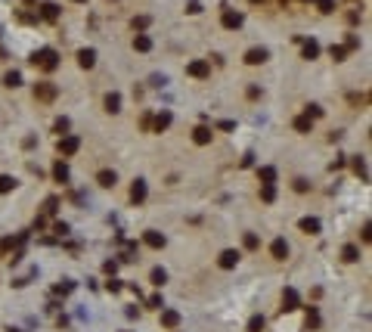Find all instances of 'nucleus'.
I'll return each instance as SVG.
<instances>
[{
  "label": "nucleus",
  "mask_w": 372,
  "mask_h": 332,
  "mask_svg": "<svg viewBox=\"0 0 372 332\" xmlns=\"http://www.w3.org/2000/svg\"><path fill=\"white\" fill-rule=\"evenodd\" d=\"M31 62H35L37 69H44V72H56L59 69V53H56V50H50V47H44V50H37V53L31 56Z\"/></svg>",
  "instance_id": "1"
},
{
  "label": "nucleus",
  "mask_w": 372,
  "mask_h": 332,
  "mask_svg": "<svg viewBox=\"0 0 372 332\" xmlns=\"http://www.w3.org/2000/svg\"><path fill=\"white\" fill-rule=\"evenodd\" d=\"M56 84L53 81H40V84H35V99H40V103H53L56 99Z\"/></svg>",
  "instance_id": "2"
},
{
  "label": "nucleus",
  "mask_w": 372,
  "mask_h": 332,
  "mask_svg": "<svg viewBox=\"0 0 372 332\" xmlns=\"http://www.w3.org/2000/svg\"><path fill=\"white\" fill-rule=\"evenodd\" d=\"M56 149L62 152V156H74V152L81 149V140L74 137V134H62V137H59V143H56Z\"/></svg>",
  "instance_id": "3"
},
{
  "label": "nucleus",
  "mask_w": 372,
  "mask_h": 332,
  "mask_svg": "<svg viewBox=\"0 0 372 332\" xmlns=\"http://www.w3.org/2000/svg\"><path fill=\"white\" fill-rule=\"evenodd\" d=\"M186 75H189V78H208V75H211V62H208V59H192V62L186 65Z\"/></svg>",
  "instance_id": "4"
},
{
  "label": "nucleus",
  "mask_w": 372,
  "mask_h": 332,
  "mask_svg": "<svg viewBox=\"0 0 372 332\" xmlns=\"http://www.w3.org/2000/svg\"><path fill=\"white\" fill-rule=\"evenodd\" d=\"M221 22H223V28H230V31H236V28H242L245 16H242L239 10H223V16H221Z\"/></svg>",
  "instance_id": "5"
},
{
  "label": "nucleus",
  "mask_w": 372,
  "mask_h": 332,
  "mask_svg": "<svg viewBox=\"0 0 372 332\" xmlns=\"http://www.w3.org/2000/svg\"><path fill=\"white\" fill-rule=\"evenodd\" d=\"M146 195H149V186H146L143 177H137L133 186H130V202H133V205H140V202H146Z\"/></svg>",
  "instance_id": "6"
},
{
  "label": "nucleus",
  "mask_w": 372,
  "mask_h": 332,
  "mask_svg": "<svg viewBox=\"0 0 372 332\" xmlns=\"http://www.w3.org/2000/svg\"><path fill=\"white\" fill-rule=\"evenodd\" d=\"M270 59V50H264V47H251L248 53H245V62L248 65H260V62H267Z\"/></svg>",
  "instance_id": "7"
},
{
  "label": "nucleus",
  "mask_w": 372,
  "mask_h": 332,
  "mask_svg": "<svg viewBox=\"0 0 372 332\" xmlns=\"http://www.w3.org/2000/svg\"><path fill=\"white\" fill-rule=\"evenodd\" d=\"M239 258H242V254L236 252V249H226V252H221V258H217V264H221L223 270H233L236 264H239Z\"/></svg>",
  "instance_id": "8"
},
{
  "label": "nucleus",
  "mask_w": 372,
  "mask_h": 332,
  "mask_svg": "<svg viewBox=\"0 0 372 332\" xmlns=\"http://www.w3.org/2000/svg\"><path fill=\"white\" fill-rule=\"evenodd\" d=\"M78 65H81V69H93V65H96V50H93V47L78 50Z\"/></svg>",
  "instance_id": "9"
},
{
  "label": "nucleus",
  "mask_w": 372,
  "mask_h": 332,
  "mask_svg": "<svg viewBox=\"0 0 372 332\" xmlns=\"http://www.w3.org/2000/svg\"><path fill=\"white\" fill-rule=\"evenodd\" d=\"M298 304H301V298H298V292L289 286V289L282 292V311H285V313H289V311H298Z\"/></svg>",
  "instance_id": "10"
},
{
  "label": "nucleus",
  "mask_w": 372,
  "mask_h": 332,
  "mask_svg": "<svg viewBox=\"0 0 372 332\" xmlns=\"http://www.w3.org/2000/svg\"><path fill=\"white\" fill-rule=\"evenodd\" d=\"M103 106H106V112H112V115H118V112H121V93H118V90H112V93H106Z\"/></svg>",
  "instance_id": "11"
},
{
  "label": "nucleus",
  "mask_w": 372,
  "mask_h": 332,
  "mask_svg": "<svg viewBox=\"0 0 372 332\" xmlns=\"http://www.w3.org/2000/svg\"><path fill=\"white\" fill-rule=\"evenodd\" d=\"M143 239H146V245L149 249H165V233H158V230H146V236H143Z\"/></svg>",
  "instance_id": "12"
},
{
  "label": "nucleus",
  "mask_w": 372,
  "mask_h": 332,
  "mask_svg": "<svg viewBox=\"0 0 372 332\" xmlns=\"http://www.w3.org/2000/svg\"><path fill=\"white\" fill-rule=\"evenodd\" d=\"M270 254H273L276 261H285V258H289V242H285V239H273V245H270Z\"/></svg>",
  "instance_id": "13"
},
{
  "label": "nucleus",
  "mask_w": 372,
  "mask_h": 332,
  "mask_svg": "<svg viewBox=\"0 0 372 332\" xmlns=\"http://www.w3.org/2000/svg\"><path fill=\"white\" fill-rule=\"evenodd\" d=\"M171 121H174V115H171V112L165 109V112H158V115H155V121H152V127H155V134H162V131H167V127H171Z\"/></svg>",
  "instance_id": "14"
},
{
  "label": "nucleus",
  "mask_w": 372,
  "mask_h": 332,
  "mask_svg": "<svg viewBox=\"0 0 372 332\" xmlns=\"http://www.w3.org/2000/svg\"><path fill=\"white\" fill-rule=\"evenodd\" d=\"M211 137H214V134H211V127H205V124H199L196 131H192V140H196L199 146H205V143H211Z\"/></svg>",
  "instance_id": "15"
},
{
  "label": "nucleus",
  "mask_w": 372,
  "mask_h": 332,
  "mask_svg": "<svg viewBox=\"0 0 372 332\" xmlns=\"http://www.w3.org/2000/svg\"><path fill=\"white\" fill-rule=\"evenodd\" d=\"M298 227L304 230V233H310V236L323 230V224H319V217H301V224H298Z\"/></svg>",
  "instance_id": "16"
},
{
  "label": "nucleus",
  "mask_w": 372,
  "mask_h": 332,
  "mask_svg": "<svg viewBox=\"0 0 372 332\" xmlns=\"http://www.w3.org/2000/svg\"><path fill=\"white\" fill-rule=\"evenodd\" d=\"M162 326L165 329H177L180 326V313L177 311H162Z\"/></svg>",
  "instance_id": "17"
},
{
  "label": "nucleus",
  "mask_w": 372,
  "mask_h": 332,
  "mask_svg": "<svg viewBox=\"0 0 372 332\" xmlns=\"http://www.w3.org/2000/svg\"><path fill=\"white\" fill-rule=\"evenodd\" d=\"M258 180H260V183H273V180H276V168H273V165H260V168H258Z\"/></svg>",
  "instance_id": "18"
},
{
  "label": "nucleus",
  "mask_w": 372,
  "mask_h": 332,
  "mask_svg": "<svg viewBox=\"0 0 372 332\" xmlns=\"http://www.w3.org/2000/svg\"><path fill=\"white\" fill-rule=\"evenodd\" d=\"M133 50H137V53H149V50H152V38L149 35H137V38H133Z\"/></svg>",
  "instance_id": "19"
},
{
  "label": "nucleus",
  "mask_w": 372,
  "mask_h": 332,
  "mask_svg": "<svg viewBox=\"0 0 372 332\" xmlns=\"http://www.w3.org/2000/svg\"><path fill=\"white\" fill-rule=\"evenodd\" d=\"M96 183L109 190V186H115V183H118V174H115V171H99V174H96Z\"/></svg>",
  "instance_id": "20"
},
{
  "label": "nucleus",
  "mask_w": 372,
  "mask_h": 332,
  "mask_svg": "<svg viewBox=\"0 0 372 332\" xmlns=\"http://www.w3.org/2000/svg\"><path fill=\"white\" fill-rule=\"evenodd\" d=\"M149 279H152V286H155V289H162V286L167 283V270H165V267H155V270L149 273Z\"/></svg>",
  "instance_id": "21"
},
{
  "label": "nucleus",
  "mask_w": 372,
  "mask_h": 332,
  "mask_svg": "<svg viewBox=\"0 0 372 332\" xmlns=\"http://www.w3.org/2000/svg\"><path fill=\"white\" fill-rule=\"evenodd\" d=\"M40 16H44L47 22H56L59 19V6L56 3H40Z\"/></svg>",
  "instance_id": "22"
},
{
  "label": "nucleus",
  "mask_w": 372,
  "mask_h": 332,
  "mask_svg": "<svg viewBox=\"0 0 372 332\" xmlns=\"http://www.w3.org/2000/svg\"><path fill=\"white\" fill-rule=\"evenodd\" d=\"M295 131H298V134H310V131H314V121H310L307 115H298V118H295Z\"/></svg>",
  "instance_id": "23"
},
{
  "label": "nucleus",
  "mask_w": 372,
  "mask_h": 332,
  "mask_svg": "<svg viewBox=\"0 0 372 332\" xmlns=\"http://www.w3.org/2000/svg\"><path fill=\"white\" fill-rule=\"evenodd\" d=\"M316 56H319V44H316L314 38L304 40V59H316Z\"/></svg>",
  "instance_id": "24"
},
{
  "label": "nucleus",
  "mask_w": 372,
  "mask_h": 332,
  "mask_svg": "<svg viewBox=\"0 0 372 332\" xmlns=\"http://www.w3.org/2000/svg\"><path fill=\"white\" fill-rule=\"evenodd\" d=\"M341 258L348 261V264H353V261H360V249H357V245H344V249H341Z\"/></svg>",
  "instance_id": "25"
},
{
  "label": "nucleus",
  "mask_w": 372,
  "mask_h": 332,
  "mask_svg": "<svg viewBox=\"0 0 372 332\" xmlns=\"http://www.w3.org/2000/svg\"><path fill=\"white\" fill-rule=\"evenodd\" d=\"M53 177L59 183H65L69 180V165H65V161H56V168H53Z\"/></svg>",
  "instance_id": "26"
},
{
  "label": "nucleus",
  "mask_w": 372,
  "mask_h": 332,
  "mask_svg": "<svg viewBox=\"0 0 372 332\" xmlns=\"http://www.w3.org/2000/svg\"><path fill=\"white\" fill-rule=\"evenodd\" d=\"M13 190H16V177L0 174V193H13Z\"/></svg>",
  "instance_id": "27"
},
{
  "label": "nucleus",
  "mask_w": 372,
  "mask_h": 332,
  "mask_svg": "<svg viewBox=\"0 0 372 332\" xmlns=\"http://www.w3.org/2000/svg\"><path fill=\"white\" fill-rule=\"evenodd\" d=\"M264 326H267V320L260 317V313H258V317H251V320H248V332H264Z\"/></svg>",
  "instance_id": "28"
},
{
  "label": "nucleus",
  "mask_w": 372,
  "mask_h": 332,
  "mask_svg": "<svg viewBox=\"0 0 372 332\" xmlns=\"http://www.w3.org/2000/svg\"><path fill=\"white\" fill-rule=\"evenodd\" d=\"M3 84H6V87H19V84H22V75H19V72H6V75H3Z\"/></svg>",
  "instance_id": "29"
},
{
  "label": "nucleus",
  "mask_w": 372,
  "mask_h": 332,
  "mask_svg": "<svg viewBox=\"0 0 372 332\" xmlns=\"http://www.w3.org/2000/svg\"><path fill=\"white\" fill-rule=\"evenodd\" d=\"M260 199H264V202H273V199H276V186H273V183H264V186H260Z\"/></svg>",
  "instance_id": "30"
},
{
  "label": "nucleus",
  "mask_w": 372,
  "mask_h": 332,
  "mask_svg": "<svg viewBox=\"0 0 372 332\" xmlns=\"http://www.w3.org/2000/svg\"><path fill=\"white\" fill-rule=\"evenodd\" d=\"M130 25H133V31L149 28V16H133V19H130Z\"/></svg>",
  "instance_id": "31"
},
{
  "label": "nucleus",
  "mask_w": 372,
  "mask_h": 332,
  "mask_svg": "<svg viewBox=\"0 0 372 332\" xmlns=\"http://www.w3.org/2000/svg\"><path fill=\"white\" fill-rule=\"evenodd\" d=\"M353 171H357V174L363 177V180H369V174H366V161H363L360 156H357V158H353Z\"/></svg>",
  "instance_id": "32"
},
{
  "label": "nucleus",
  "mask_w": 372,
  "mask_h": 332,
  "mask_svg": "<svg viewBox=\"0 0 372 332\" xmlns=\"http://www.w3.org/2000/svg\"><path fill=\"white\" fill-rule=\"evenodd\" d=\"M245 249H260V239H258V233H245Z\"/></svg>",
  "instance_id": "33"
},
{
  "label": "nucleus",
  "mask_w": 372,
  "mask_h": 332,
  "mask_svg": "<svg viewBox=\"0 0 372 332\" xmlns=\"http://www.w3.org/2000/svg\"><path fill=\"white\" fill-rule=\"evenodd\" d=\"M72 289H74V283H72V279H62V283H56V295H69Z\"/></svg>",
  "instance_id": "34"
},
{
  "label": "nucleus",
  "mask_w": 372,
  "mask_h": 332,
  "mask_svg": "<svg viewBox=\"0 0 372 332\" xmlns=\"http://www.w3.org/2000/svg\"><path fill=\"white\" fill-rule=\"evenodd\" d=\"M304 115H307V118H310V121H314V118H319V115H323V106H316V103H310V106H307V112H304Z\"/></svg>",
  "instance_id": "35"
},
{
  "label": "nucleus",
  "mask_w": 372,
  "mask_h": 332,
  "mask_svg": "<svg viewBox=\"0 0 372 332\" xmlns=\"http://www.w3.org/2000/svg\"><path fill=\"white\" fill-rule=\"evenodd\" d=\"M307 326H319V313H316V308H307Z\"/></svg>",
  "instance_id": "36"
},
{
  "label": "nucleus",
  "mask_w": 372,
  "mask_h": 332,
  "mask_svg": "<svg viewBox=\"0 0 372 332\" xmlns=\"http://www.w3.org/2000/svg\"><path fill=\"white\" fill-rule=\"evenodd\" d=\"M329 53H332V59H335V62H341V59L348 56V47H332Z\"/></svg>",
  "instance_id": "37"
},
{
  "label": "nucleus",
  "mask_w": 372,
  "mask_h": 332,
  "mask_svg": "<svg viewBox=\"0 0 372 332\" xmlns=\"http://www.w3.org/2000/svg\"><path fill=\"white\" fill-rule=\"evenodd\" d=\"M69 127H72V121H69V118H56V134H65V131H69Z\"/></svg>",
  "instance_id": "38"
},
{
  "label": "nucleus",
  "mask_w": 372,
  "mask_h": 332,
  "mask_svg": "<svg viewBox=\"0 0 372 332\" xmlns=\"http://www.w3.org/2000/svg\"><path fill=\"white\" fill-rule=\"evenodd\" d=\"M106 289H109V292H112V295H115V292H121V289H124V286H121V279H115V276H109V283H106Z\"/></svg>",
  "instance_id": "39"
},
{
  "label": "nucleus",
  "mask_w": 372,
  "mask_h": 332,
  "mask_svg": "<svg viewBox=\"0 0 372 332\" xmlns=\"http://www.w3.org/2000/svg\"><path fill=\"white\" fill-rule=\"evenodd\" d=\"M316 6H319V13H332L335 10V0H316Z\"/></svg>",
  "instance_id": "40"
},
{
  "label": "nucleus",
  "mask_w": 372,
  "mask_h": 332,
  "mask_svg": "<svg viewBox=\"0 0 372 332\" xmlns=\"http://www.w3.org/2000/svg\"><path fill=\"white\" fill-rule=\"evenodd\" d=\"M103 270H106L109 276H115V273H118V261H106V264H103Z\"/></svg>",
  "instance_id": "41"
},
{
  "label": "nucleus",
  "mask_w": 372,
  "mask_h": 332,
  "mask_svg": "<svg viewBox=\"0 0 372 332\" xmlns=\"http://www.w3.org/2000/svg\"><path fill=\"white\" fill-rule=\"evenodd\" d=\"M53 233L56 236H69V224H62V220H59V224L53 227Z\"/></svg>",
  "instance_id": "42"
},
{
  "label": "nucleus",
  "mask_w": 372,
  "mask_h": 332,
  "mask_svg": "<svg viewBox=\"0 0 372 332\" xmlns=\"http://www.w3.org/2000/svg\"><path fill=\"white\" fill-rule=\"evenodd\" d=\"M149 308H158V311H162V308H165V301H162V295H152V298H149Z\"/></svg>",
  "instance_id": "43"
},
{
  "label": "nucleus",
  "mask_w": 372,
  "mask_h": 332,
  "mask_svg": "<svg viewBox=\"0 0 372 332\" xmlns=\"http://www.w3.org/2000/svg\"><path fill=\"white\" fill-rule=\"evenodd\" d=\"M251 165H255V156H251V152H248V156L242 158V168H251Z\"/></svg>",
  "instance_id": "44"
},
{
  "label": "nucleus",
  "mask_w": 372,
  "mask_h": 332,
  "mask_svg": "<svg viewBox=\"0 0 372 332\" xmlns=\"http://www.w3.org/2000/svg\"><path fill=\"white\" fill-rule=\"evenodd\" d=\"M295 190L304 193V190H307V180H301V177H298V180H295Z\"/></svg>",
  "instance_id": "45"
},
{
  "label": "nucleus",
  "mask_w": 372,
  "mask_h": 332,
  "mask_svg": "<svg viewBox=\"0 0 372 332\" xmlns=\"http://www.w3.org/2000/svg\"><path fill=\"white\" fill-rule=\"evenodd\" d=\"M251 3H264V0H251Z\"/></svg>",
  "instance_id": "46"
},
{
  "label": "nucleus",
  "mask_w": 372,
  "mask_h": 332,
  "mask_svg": "<svg viewBox=\"0 0 372 332\" xmlns=\"http://www.w3.org/2000/svg\"><path fill=\"white\" fill-rule=\"evenodd\" d=\"M74 3H87V0H74Z\"/></svg>",
  "instance_id": "47"
},
{
  "label": "nucleus",
  "mask_w": 372,
  "mask_h": 332,
  "mask_svg": "<svg viewBox=\"0 0 372 332\" xmlns=\"http://www.w3.org/2000/svg\"><path fill=\"white\" fill-rule=\"evenodd\" d=\"M25 3H35V0H25Z\"/></svg>",
  "instance_id": "48"
}]
</instances>
